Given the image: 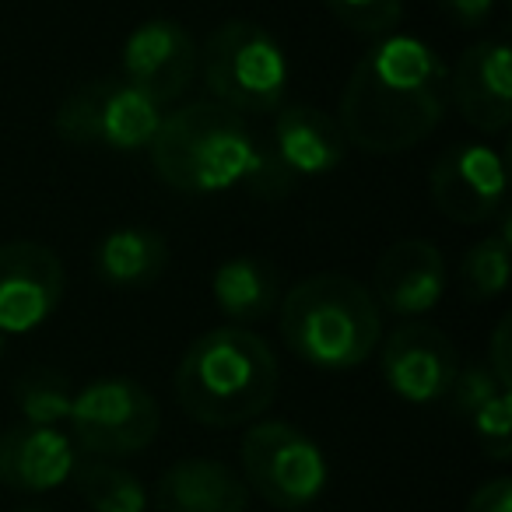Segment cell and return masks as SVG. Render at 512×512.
<instances>
[{"label": "cell", "mask_w": 512, "mask_h": 512, "mask_svg": "<svg viewBox=\"0 0 512 512\" xmlns=\"http://www.w3.org/2000/svg\"><path fill=\"white\" fill-rule=\"evenodd\" d=\"M449 106V71L418 36H386L365 53L341 92V130L372 155L421 144Z\"/></svg>", "instance_id": "obj_1"}, {"label": "cell", "mask_w": 512, "mask_h": 512, "mask_svg": "<svg viewBox=\"0 0 512 512\" xmlns=\"http://www.w3.org/2000/svg\"><path fill=\"white\" fill-rule=\"evenodd\" d=\"M278 358L264 337L218 327L186 348L176 369V400L197 425L235 428L260 418L278 397Z\"/></svg>", "instance_id": "obj_2"}, {"label": "cell", "mask_w": 512, "mask_h": 512, "mask_svg": "<svg viewBox=\"0 0 512 512\" xmlns=\"http://www.w3.org/2000/svg\"><path fill=\"white\" fill-rule=\"evenodd\" d=\"M148 148L158 179L172 190L221 193L249 183L264 141H256L246 120L232 109L193 102L162 116Z\"/></svg>", "instance_id": "obj_3"}, {"label": "cell", "mask_w": 512, "mask_h": 512, "mask_svg": "<svg viewBox=\"0 0 512 512\" xmlns=\"http://www.w3.org/2000/svg\"><path fill=\"white\" fill-rule=\"evenodd\" d=\"M278 306L285 344L316 369H355L376 351L383 334V316L372 292L344 274H313Z\"/></svg>", "instance_id": "obj_4"}, {"label": "cell", "mask_w": 512, "mask_h": 512, "mask_svg": "<svg viewBox=\"0 0 512 512\" xmlns=\"http://www.w3.org/2000/svg\"><path fill=\"white\" fill-rule=\"evenodd\" d=\"M204 81L232 113H271L288 92V60L278 39L256 22H221L200 53Z\"/></svg>", "instance_id": "obj_5"}, {"label": "cell", "mask_w": 512, "mask_h": 512, "mask_svg": "<svg viewBox=\"0 0 512 512\" xmlns=\"http://www.w3.org/2000/svg\"><path fill=\"white\" fill-rule=\"evenodd\" d=\"M242 470L253 491L274 509H306L327 488L320 446L285 421H260L242 439Z\"/></svg>", "instance_id": "obj_6"}, {"label": "cell", "mask_w": 512, "mask_h": 512, "mask_svg": "<svg viewBox=\"0 0 512 512\" xmlns=\"http://www.w3.org/2000/svg\"><path fill=\"white\" fill-rule=\"evenodd\" d=\"M67 421L78 446L92 456H130L155 442L162 411L134 379H99L74 393Z\"/></svg>", "instance_id": "obj_7"}, {"label": "cell", "mask_w": 512, "mask_h": 512, "mask_svg": "<svg viewBox=\"0 0 512 512\" xmlns=\"http://www.w3.org/2000/svg\"><path fill=\"white\" fill-rule=\"evenodd\" d=\"M162 123V109L144 99L127 81H88L74 88L57 109L60 141L67 144H106L113 151L148 148Z\"/></svg>", "instance_id": "obj_8"}, {"label": "cell", "mask_w": 512, "mask_h": 512, "mask_svg": "<svg viewBox=\"0 0 512 512\" xmlns=\"http://www.w3.org/2000/svg\"><path fill=\"white\" fill-rule=\"evenodd\" d=\"M67 274L50 246L15 239L0 246V334H29L64 299Z\"/></svg>", "instance_id": "obj_9"}, {"label": "cell", "mask_w": 512, "mask_h": 512, "mask_svg": "<svg viewBox=\"0 0 512 512\" xmlns=\"http://www.w3.org/2000/svg\"><path fill=\"white\" fill-rule=\"evenodd\" d=\"M428 190L449 221L484 225L505 204V158L488 144H453L435 158Z\"/></svg>", "instance_id": "obj_10"}, {"label": "cell", "mask_w": 512, "mask_h": 512, "mask_svg": "<svg viewBox=\"0 0 512 512\" xmlns=\"http://www.w3.org/2000/svg\"><path fill=\"white\" fill-rule=\"evenodd\" d=\"M197 67L200 53L190 32L165 18L137 25L123 43V81L158 109L176 102L193 85Z\"/></svg>", "instance_id": "obj_11"}, {"label": "cell", "mask_w": 512, "mask_h": 512, "mask_svg": "<svg viewBox=\"0 0 512 512\" xmlns=\"http://www.w3.org/2000/svg\"><path fill=\"white\" fill-rule=\"evenodd\" d=\"M383 376L397 397L411 404H432L449 397L460 372L453 341L432 323H400L383 344Z\"/></svg>", "instance_id": "obj_12"}, {"label": "cell", "mask_w": 512, "mask_h": 512, "mask_svg": "<svg viewBox=\"0 0 512 512\" xmlns=\"http://www.w3.org/2000/svg\"><path fill=\"white\" fill-rule=\"evenodd\" d=\"M449 99L481 134H505L512 123V50L505 39H484L460 53L449 74Z\"/></svg>", "instance_id": "obj_13"}, {"label": "cell", "mask_w": 512, "mask_h": 512, "mask_svg": "<svg viewBox=\"0 0 512 512\" xmlns=\"http://www.w3.org/2000/svg\"><path fill=\"white\" fill-rule=\"evenodd\" d=\"M376 306L397 316H421L439 306L446 292V260L428 239H400L376 260L372 274Z\"/></svg>", "instance_id": "obj_14"}, {"label": "cell", "mask_w": 512, "mask_h": 512, "mask_svg": "<svg viewBox=\"0 0 512 512\" xmlns=\"http://www.w3.org/2000/svg\"><path fill=\"white\" fill-rule=\"evenodd\" d=\"M246 505V481L218 460H179L155 484V512H246Z\"/></svg>", "instance_id": "obj_15"}, {"label": "cell", "mask_w": 512, "mask_h": 512, "mask_svg": "<svg viewBox=\"0 0 512 512\" xmlns=\"http://www.w3.org/2000/svg\"><path fill=\"white\" fill-rule=\"evenodd\" d=\"M274 151L299 176H327L348 155V137L341 123L313 106H281L274 120Z\"/></svg>", "instance_id": "obj_16"}, {"label": "cell", "mask_w": 512, "mask_h": 512, "mask_svg": "<svg viewBox=\"0 0 512 512\" xmlns=\"http://www.w3.org/2000/svg\"><path fill=\"white\" fill-rule=\"evenodd\" d=\"M74 470V446L64 432L18 425L0 435V481L15 491H50Z\"/></svg>", "instance_id": "obj_17"}, {"label": "cell", "mask_w": 512, "mask_h": 512, "mask_svg": "<svg viewBox=\"0 0 512 512\" xmlns=\"http://www.w3.org/2000/svg\"><path fill=\"white\" fill-rule=\"evenodd\" d=\"M165 267H169V246L155 228H113L95 246V274L109 288H123V292L151 288L162 281Z\"/></svg>", "instance_id": "obj_18"}, {"label": "cell", "mask_w": 512, "mask_h": 512, "mask_svg": "<svg viewBox=\"0 0 512 512\" xmlns=\"http://www.w3.org/2000/svg\"><path fill=\"white\" fill-rule=\"evenodd\" d=\"M211 295L225 320H267L281 302V274L274 264H267L264 256H232L214 271Z\"/></svg>", "instance_id": "obj_19"}, {"label": "cell", "mask_w": 512, "mask_h": 512, "mask_svg": "<svg viewBox=\"0 0 512 512\" xmlns=\"http://www.w3.org/2000/svg\"><path fill=\"white\" fill-rule=\"evenodd\" d=\"M71 474L92 512H144L148 505L141 481L130 470L113 467L106 460H81L74 463Z\"/></svg>", "instance_id": "obj_20"}, {"label": "cell", "mask_w": 512, "mask_h": 512, "mask_svg": "<svg viewBox=\"0 0 512 512\" xmlns=\"http://www.w3.org/2000/svg\"><path fill=\"white\" fill-rule=\"evenodd\" d=\"M509 214L502 218V228L495 235H484L481 242L463 253L460 260V285L467 292V299L484 302L495 299V295L505 292L509 285Z\"/></svg>", "instance_id": "obj_21"}, {"label": "cell", "mask_w": 512, "mask_h": 512, "mask_svg": "<svg viewBox=\"0 0 512 512\" xmlns=\"http://www.w3.org/2000/svg\"><path fill=\"white\" fill-rule=\"evenodd\" d=\"M71 400V379L60 369H50V365H36L25 376H18L15 383V404L22 411L25 425L53 428L71 414Z\"/></svg>", "instance_id": "obj_22"}, {"label": "cell", "mask_w": 512, "mask_h": 512, "mask_svg": "<svg viewBox=\"0 0 512 512\" xmlns=\"http://www.w3.org/2000/svg\"><path fill=\"white\" fill-rule=\"evenodd\" d=\"M327 8L344 29L365 39H386L404 18V0H327Z\"/></svg>", "instance_id": "obj_23"}, {"label": "cell", "mask_w": 512, "mask_h": 512, "mask_svg": "<svg viewBox=\"0 0 512 512\" xmlns=\"http://www.w3.org/2000/svg\"><path fill=\"white\" fill-rule=\"evenodd\" d=\"M467 421L474 425L477 439H481V449L491 456V460H498V463L509 460L512 456V400H509V393H498L495 400L477 407Z\"/></svg>", "instance_id": "obj_24"}, {"label": "cell", "mask_w": 512, "mask_h": 512, "mask_svg": "<svg viewBox=\"0 0 512 512\" xmlns=\"http://www.w3.org/2000/svg\"><path fill=\"white\" fill-rule=\"evenodd\" d=\"M498 393H509V390H502V386L495 383V376L488 372V365H467V369L456 372L449 397H453L456 411H460L463 418H470L477 407H484L488 400H495Z\"/></svg>", "instance_id": "obj_25"}, {"label": "cell", "mask_w": 512, "mask_h": 512, "mask_svg": "<svg viewBox=\"0 0 512 512\" xmlns=\"http://www.w3.org/2000/svg\"><path fill=\"white\" fill-rule=\"evenodd\" d=\"M509 316H502L491 334V344H488V372L495 376V383L502 390L512 393V355H509Z\"/></svg>", "instance_id": "obj_26"}, {"label": "cell", "mask_w": 512, "mask_h": 512, "mask_svg": "<svg viewBox=\"0 0 512 512\" xmlns=\"http://www.w3.org/2000/svg\"><path fill=\"white\" fill-rule=\"evenodd\" d=\"M467 512H512V481L509 477H491L470 495Z\"/></svg>", "instance_id": "obj_27"}, {"label": "cell", "mask_w": 512, "mask_h": 512, "mask_svg": "<svg viewBox=\"0 0 512 512\" xmlns=\"http://www.w3.org/2000/svg\"><path fill=\"white\" fill-rule=\"evenodd\" d=\"M439 8L446 11L456 25H463V29H477V25H484L491 18L495 0H439Z\"/></svg>", "instance_id": "obj_28"}, {"label": "cell", "mask_w": 512, "mask_h": 512, "mask_svg": "<svg viewBox=\"0 0 512 512\" xmlns=\"http://www.w3.org/2000/svg\"><path fill=\"white\" fill-rule=\"evenodd\" d=\"M4 355H8V334H0V362H4Z\"/></svg>", "instance_id": "obj_29"}, {"label": "cell", "mask_w": 512, "mask_h": 512, "mask_svg": "<svg viewBox=\"0 0 512 512\" xmlns=\"http://www.w3.org/2000/svg\"><path fill=\"white\" fill-rule=\"evenodd\" d=\"M22 512H50V509H22Z\"/></svg>", "instance_id": "obj_30"}]
</instances>
